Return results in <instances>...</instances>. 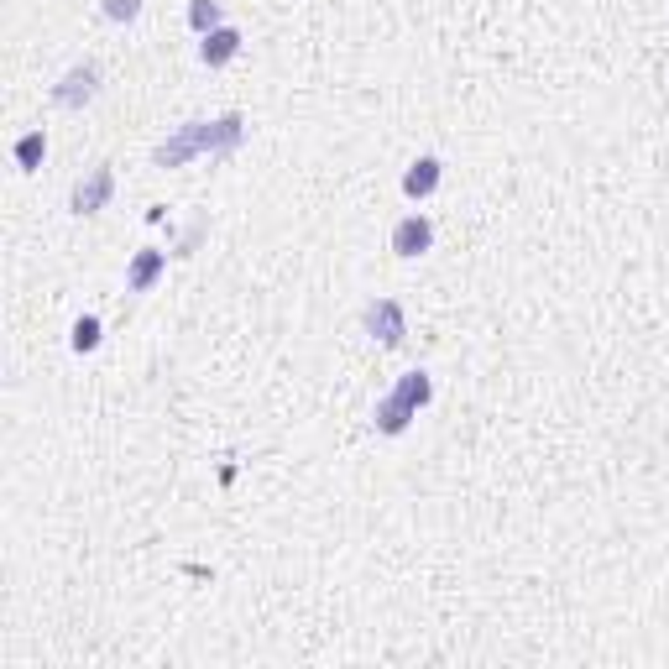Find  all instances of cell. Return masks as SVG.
<instances>
[{"label":"cell","mask_w":669,"mask_h":669,"mask_svg":"<svg viewBox=\"0 0 669 669\" xmlns=\"http://www.w3.org/2000/svg\"><path fill=\"white\" fill-rule=\"evenodd\" d=\"M236 53H241V32L236 27H215V32H204V42H199V58L210 63V68L230 63Z\"/></svg>","instance_id":"obj_8"},{"label":"cell","mask_w":669,"mask_h":669,"mask_svg":"<svg viewBox=\"0 0 669 669\" xmlns=\"http://www.w3.org/2000/svg\"><path fill=\"white\" fill-rule=\"evenodd\" d=\"M413 419H419V408H413V403H403L398 392H387V398L377 403V413H372V424H377L382 434H403Z\"/></svg>","instance_id":"obj_7"},{"label":"cell","mask_w":669,"mask_h":669,"mask_svg":"<svg viewBox=\"0 0 669 669\" xmlns=\"http://www.w3.org/2000/svg\"><path fill=\"white\" fill-rule=\"evenodd\" d=\"M95 89H100V68H95V63H74V68L58 79L53 100H58L63 110H79L84 100H95Z\"/></svg>","instance_id":"obj_4"},{"label":"cell","mask_w":669,"mask_h":669,"mask_svg":"<svg viewBox=\"0 0 669 669\" xmlns=\"http://www.w3.org/2000/svg\"><path fill=\"white\" fill-rule=\"evenodd\" d=\"M95 345H100V319H95V314H84L79 325H74V351L84 356V351H95Z\"/></svg>","instance_id":"obj_12"},{"label":"cell","mask_w":669,"mask_h":669,"mask_svg":"<svg viewBox=\"0 0 669 669\" xmlns=\"http://www.w3.org/2000/svg\"><path fill=\"white\" fill-rule=\"evenodd\" d=\"M246 142V115H220V121H189V126H178L163 147L152 152V163L157 168H183L189 157L199 152H236Z\"/></svg>","instance_id":"obj_1"},{"label":"cell","mask_w":669,"mask_h":669,"mask_svg":"<svg viewBox=\"0 0 669 669\" xmlns=\"http://www.w3.org/2000/svg\"><path fill=\"white\" fill-rule=\"evenodd\" d=\"M189 27L204 37V32H215V27H225V11L215 6V0H194L189 6Z\"/></svg>","instance_id":"obj_11"},{"label":"cell","mask_w":669,"mask_h":669,"mask_svg":"<svg viewBox=\"0 0 669 669\" xmlns=\"http://www.w3.org/2000/svg\"><path fill=\"white\" fill-rule=\"evenodd\" d=\"M440 178H445V163H440V157H419V163L403 173V194H408V199H429L434 189H440Z\"/></svg>","instance_id":"obj_6"},{"label":"cell","mask_w":669,"mask_h":669,"mask_svg":"<svg viewBox=\"0 0 669 669\" xmlns=\"http://www.w3.org/2000/svg\"><path fill=\"white\" fill-rule=\"evenodd\" d=\"M163 267H168V251H136V262L126 272V288L131 293H147L157 278H163Z\"/></svg>","instance_id":"obj_9"},{"label":"cell","mask_w":669,"mask_h":669,"mask_svg":"<svg viewBox=\"0 0 669 669\" xmlns=\"http://www.w3.org/2000/svg\"><path fill=\"white\" fill-rule=\"evenodd\" d=\"M42 157H48V136H42V131H27V136L16 142V168H21V173H32Z\"/></svg>","instance_id":"obj_10"},{"label":"cell","mask_w":669,"mask_h":669,"mask_svg":"<svg viewBox=\"0 0 669 669\" xmlns=\"http://www.w3.org/2000/svg\"><path fill=\"white\" fill-rule=\"evenodd\" d=\"M110 194H115V173L110 168H89L74 183V194H68V210H74V215H95V210L110 204Z\"/></svg>","instance_id":"obj_3"},{"label":"cell","mask_w":669,"mask_h":669,"mask_svg":"<svg viewBox=\"0 0 669 669\" xmlns=\"http://www.w3.org/2000/svg\"><path fill=\"white\" fill-rule=\"evenodd\" d=\"M429 246H434L429 215H403L398 225H392V251H398V257H424Z\"/></svg>","instance_id":"obj_5"},{"label":"cell","mask_w":669,"mask_h":669,"mask_svg":"<svg viewBox=\"0 0 669 669\" xmlns=\"http://www.w3.org/2000/svg\"><path fill=\"white\" fill-rule=\"evenodd\" d=\"M361 325H366V335H377L382 345H403L408 340L403 304H392V298H372V304L361 309Z\"/></svg>","instance_id":"obj_2"},{"label":"cell","mask_w":669,"mask_h":669,"mask_svg":"<svg viewBox=\"0 0 669 669\" xmlns=\"http://www.w3.org/2000/svg\"><path fill=\"white\" fill-rule=\"evenodd\" d=\"M105 16L110 21H136L142 16V0H105Z\"/></svg>","instance_id":"obj_13"}]
</instances>
